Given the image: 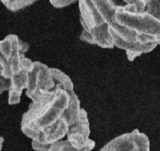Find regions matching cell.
<instances>
[{"mask_svg": "<svg viewBox=\"0 0 160 151\" xmlns=\"http://www.w3.org/2000/svg\"><path fill=\"white\" fill-rule=\"evenodd\" d=\"M69 100V91L57 85L38 101L30 104L21 119V132L32 141L43 145L62 140L68 130L62 117Z\"/></svg>", "mask_w": 160, "mask_h": 151, "instance_id": "obj_1", "label": "cell"}, {"mask_svg": "<svg viewBox=\"0 0 160 151\" xmlns=\"http://www.w3.org/2000/svg\"><path fill=\"white\" fill-rule=\"evenodd\" d=\"M103 20L108 24L109 34L114 46L124 50L129 61H134L142 54L152 51L158 44L149 37H142L126 27L119 24L115 20L118 4L113 1H93Z\"/></svg>", "mask_w": 160, "mask_h": 151, "instance_id": "obj_2", "label": "cell"}, {"mask_svg": "<svg viewBox=\"0 0 160 151\" xmlns=\"http://www.w3.org/2000/svg\"><path fill=\"white\" fill-rule=\"evenodd\" d=\"M29 49L16 35H8L0 41V77L11 80L22 70L31 72L34 62L25 57Z\"/></svg>", "mask_w": 160, "mask_h": 151, "instance_id": "obj_3", "label": "cell"}, {"mask_svg": "<svg viewBox=\"0 0 160 151\" xmlns=\"http://www.w3.org/2000/svg\"><path fill=\"white\" fill-rule=\"evenodd\" d=\"M81 23L83 30L81 40L90 44H97L106 49L114 47L112 39L109 34L108 24L103 20L93 1H79Z\"/></svg>", "mask_w": 160, "mask_h": 151, "instance_id": "obj_4", "label": "cell"}, {"mask_svg": "<svg viewBox=\"0 0 160 151\" xmlns=\"http://www.w3.org/2000/svg\"><path fill=\"white\" fill-rule=\"evenodd\" d=\"M116 21L140 36L149 37L160 45V20L146 12L131 13L118 5L115 14Z\"/></svg>", "mask_w": 160, "mask_h": 151, "instance_id": "obj_5", "label": "cell"}, {"mask_svg": "<svg viewBox=\"0 0 160 151\" xmlns=\"http://www.w3.org/2000/svg\"><path fill=\"white\" fill-rule=\"evenodd\" d=\"M51 67L41 62H34V69L28 73L26 95L36 102L42 96L56 88Z\"/></svg>", "mask_w": 160, "mask_h": 151, "instance_id": "obj_6", "label": "cell"}, {"mask_svg": "<svg viewBox=\"0 0 160 151\" xmlns=\"http://www.w3.org/2000/svg\"><path fill=\"white\" fill-rule=\"evenodd\" d=\"M90 127L87 111L81 110L79 119L75 124L68 127L67 133V141L77 149H83L88 146L93 140L89 139Z\"/></svg>", "mask_w": 160, "mask_h": 151, "instance_id": "obj_7", "label": "cell"}, {"mask_svg": "<svg viewBox=\"0 0 160 151\" xmlns=\"http://www.w3.org/2000/svg\"><path fill=\"white\" fill-rule=\"evenodd\" d=\"M28 71L22 70L21 73L16 74L11 78V87L9 89V104H17L21 102V96L23 89L28 87Z\"/></svg>", "mask_w": 160, "mask_h": 151, "instance_id": "obj_8", "label": "cell"}, {"mask_svg": "<svg viewBox=\"0 0 160 151\" xmlns=\"http://www.w3.org/2000/svg\"><path fill=\"white\" fill-rule=\"evenodd\" d=\"M96 146L95 141H92L91 143L83 149H77L72 146V144L67 141H58L51 144H40L35 141H32V148L36 151H91Z\"/></svg>", "mask_w": 160, "mask_h": 151, "instance_id": "obj_9", "label": "cell"}, {"mask_svg": "<svg viewBox=\"0 0 160 151\" xmlns=\"http://www.w3.org/2000/svg\"><path fill=\"white\" fill-rule=\"evenodd\" d=\"M135 129L128 134H124L109 141L100 151H130L133 146Z\"/></svg>", "mask_w": 160, "mask_h": 151, "instance_id": "obj_10", "label": "cell"}, {"mask_svg": "<svg viewBox=\"0 0 160 151\" xmlns=\"http://www.w3.org/2000/svg\"><path fill=\"white\" fill-rule=\"evenodd\" d=\"M69 95H70L69 104L62 117V120L68 125V127L76 123L82 110L80 100L78 98L77 95L75 94L74 90L69 91Z\"/></svg>", "mask_w": 160, "mask_h": 151, "instance_id": "obj_11", "label": "cell"}, {"mask_svg": "<svg viewBox=\"0 0 160 151\" xmlns=\"http://www.w3.org/2000/svg\"><path fill=\"white\" fill-rule=\"evenodd\" d=\"M51 70L56 85L61 86L67 91H73V83L71 79L69 78V76H67L66 73H64L62 71L57 68H51Z\"/></svg>", "mask_w": 160, "mask_h": 151, "instance_id": "obj_12", "label": "cell"}, {"mask_svg": "<svg viewBox=\"0 0 160 151\" xmlns=\"http://www.w3.org/2000/svg\"><path fill=\"white\" fill-rule=\"evenodd\" d=\"M130 151H150V140L143 133H140L135 129L133 146Z\"/></svg>", "mask_w": 160, "mask_h": 151, "instance_id": "obj_13", "label": "cell"}, {"mask_svg": "<svg viewBox=\"0 0 160 151\" xmlns=\"http://www.w3.org/2000/svg\"><path fill=\"white\" fill-rule=\"evenodd\" d=\"M124 3L126 5H122V7L126 12L131 13H141L145 12L147 0H137V1L127 0L124 1Z\"/></svg>", "mask_w": 160, "mask_h": 151, "instance_id": "obj_14", "label": "cell"}, {"mask_svg": "<svg viewBox=\"0 0 160 151\" xmlns=\"http://www.w3.org/2000/svg\"><path fill=\"white\" fill-rule=\"evenodd\" d=\"M35 2L36 1H30V0H13V1H2V4L5 5L8 10L12 12H17V11L33 5Z\"/></svg>", "mask_w": 160, "mask_h": 151, "instance_id": "obj_15", "label": "cell"}, {"mask_svg": "<svg viewBox=\"0 0 160 151\" xmlns=\"http://www.w3.org/2000/svg\"><path fill=\"white\" fill-rule=\"evenodd\" d=\"M145 12L158 20H160V1L148 0L146 3Z\"/></svg>", "mask_w": 160, "mask_h": 151, "instance_id": "obj_16", "label": "cell"}, {"mask_svg": "<svg viewBox=\"0 0 160 151\" xmlns=\"http://www.w3.org/2000/svg\"><path fill=\"white\" fill-rule=\"evenodd\" d=\"M75 1H67V0H56V1H51L50 3L52 4L54 7L56 8H63V7H67L68 5L73 4Z\"/></svg>", "mask_w": 160, "mask_h": 151, "instance_id": "obj_17", "label": "cell"}, {"mask_svg": "<svg viewBox=\"0 0 160 151\" xmlns=\"http://www.w3.org/2000/svg\"><path fill=\"white\" fill-rule=\"evenodd\" d=\"M11 80L5 79L4 77H0V94H2L5 90L10 89Z\"/></svg>", "mask_w": 160, "mask_h": 151, "instance_id": "obj_18", "label": "cell"}, {"mask_svg": "<svg viewBox=\"0 0 160 151\" xmlns=\"http://www.w3.org/2000/svg\"><path fill=\"white\" fill-rule=\"evenodd\" d=\"M3 143H4V138L0 136V151L2 150V147H3Z\"/></svg>", "mask_w": 160, "mask_h": 151, "instance_id": "obj_19", "label": "cell"}]
</instances>
